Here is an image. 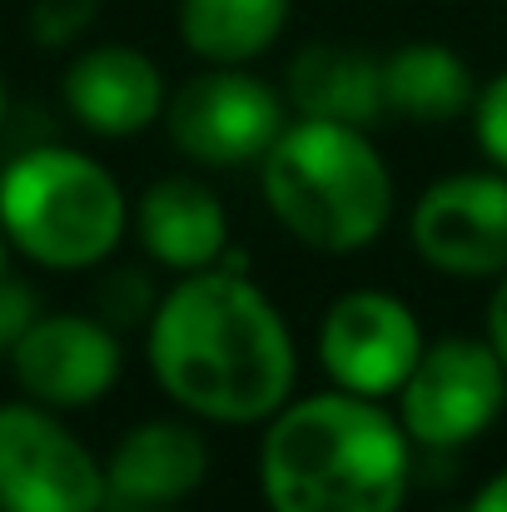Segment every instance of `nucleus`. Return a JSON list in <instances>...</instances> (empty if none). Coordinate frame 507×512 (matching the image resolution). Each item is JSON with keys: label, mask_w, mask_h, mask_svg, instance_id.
<instances>
[{"label": "nucleus", "mask_w": 507, "mask_h": 512, "mask_svg": "<svg viewBox=\"0 0 507 512\" xmlns=\"http://www.w3.org/2000/svg\"><path fill=\"white\" fill-rule=\"evenodd\" d=\"M150 368L169 398L209 423L274 418L299 353L274 299L239 269L184 274L150 314Z\"/></svg>", "instance_id": "f257e3e1"}, {"label": "nucleus", "mask_w": 507, "mask_h": 512, "mask_svg": "<svg viewBox=\"0 0 507 512\" xmlns=\"http://www.w3.org/2000/svg\"><path fill=\"white\" fill-rule=\"evenodd\" d=\"M408 468L403 423L343 388L284 403L259 448L269 512H398Z\"/></svg>", "instance_id": "f03ea898"}, {"label": "nucleus", "mask_w": 507, "mask_h": 512, "mask_svg": "<svg viewBox=\"0 0 507 512\" xmlns=\"http://www.w3.org/2000/svg\"><path fill=\"white\" fill-rule=\"evenodd\" d=\"M269 214L319 254L373 244L393 214V174L358 125L299 120L259 160Z\"/></svg>", "instance_id": "7ed1b4c3"}, {"label": "nucleus", "mask_w": 507, "mask_h": 512, "mask_svg": "<svg viewBox=\"0 0 507 512\" xmlns=\"http://www.w3.org/2000/svg\"><path fill=\"white\" fill-rule=\"evenodd\" d=\"M130 224L120 179L85 150L35 145L0 170V229L40 269L105 264Z\"/></svg>", "instance_id": "20e7f679"}, {"label": "nucleus", "mask_w": 507, "mask_h": 512, "mask_svg": "<svg viewBox=\"0 0 507 512\" xmlns=\"http://www.w3.org/2000/svg\"><path fill=\"white\" fill-rule=\"evenodd\" d=\"M507 403V368L488 339H438L398 388V423L423 448H463L483 438Z\"/></svg>", "instance_id": "39448f33"}, {"label": "nucleus", "mask_w": 507, "mask_h": 512, "mask_svg": "<svg viewBox=\"0 0 507 512\" xmlns=\"http://www.w3.org/2000/svg\"><path fill=\"white\" fill-rule=\"evenodd\" d=\"M0 512H105V463L45 403H0Z\"/></svg>", "instance_id": "423d86ee"}, {"label": "nucleus", "mask_w": 507, "mask_h": 512, "mask_svg": "<svg viewBox=\"0 0 507 512\" xmlns=\"http://www.w3.org/2000/svg\"><path fill=\"white\" fill-rule=\"evenodd\" d=\"M165 130L174 150L194 165H249L264 160V150L279 140L284 105L259 75L239 65H214L165 100Z\"/></svg>", "instance_id": "0eeeda50"}, {"label": "nucleus", "mask_w": 507, "mask_h": 512, "mask_svg": "<svg viewBox=\"0 0 507 512\" xmlns=\"http://www.w3.org/2000/svg\"><path fill=\"white\" fill-rule=\"evenodd\" d=\"M418 314L388 289H348L338 294L319 324V363L343 393L393 398L413 363L423 358Z\"/></svg>", "instance_id": "6e6552de"}, {"label": "nucleus", "mask_w": 507, "mask_h": 512, "mask_svg": "<svg viewBox=\"0 0 507 512\" xmlns=\"http://www.w3.org/2000/svg\"><path fill=\"white\" fill-rule=\"evenodd\" d=\"M413 249L448 279H498L507 269V174L463 170L423 189L408 219Z\"/></svg>", "instance_id": "1a4fd4ad"}, {"label": "nucleus", "mask_w": 507, "mask_h": 512, "mask_svg": "<svg viewBox=\"0 0 507 512\" xmlns=\"http://www.w3.org/2000/svg\"><path fill=\"white\" fill-rule=\"evenodd\" d=\"M120 339L90 314H40L10 348V373L30 403L90 408L120 383Z\"/></svg>", "instance_id": "9d476101"}, {"label": "nucleus", "mask_w": 507, "mask_h": 512, "mask_svg": "<svg viewBox=\"0 0 507 512\" xmlns=\"http://www.w3.org/2000/svg\"><path fill=\"white\" fill-rule=\"evenodd\" d=\"M60 90H65L70 115L90 135H105V140L150 130L165 115L169 100L160 65L135 45H95V50L75 55Z\"/></svg>", "instance_id": "9b49d317"}, {"label": "nucleus", "mask_w": 507, "mask_h": 512, "mask_svg": "<svg viewBox=\"0 0 507 512\" xmlns=\"http://www.w3.org/2000/svg\"><path fill=\"white\" fill-rule=\"evenodd\" d=\"M204 473H209V448L199 428L179 418L135 423L105 463V512L174 508L204 483Z\"/></svg>", "instance_id": "f8f14e48"}, {"label": "nucleus", "mask_w": 507, "mask_h": 512, "mask_svg": "<svg viewBox=\"0 0 507 512\" xmlns=\"http://www.w3.org/2000/svg\"><path fill=\"white\" fill-rule=\"evenodd\" d=\"M135 234L155 264H165L174 274H199L224 259L229 214L209 184H199L189 174H165L135 204Z\"/></svg>", "instance_id": "ddd939ff"}, {"label": "nucleus", "mask_w": 507, "mask_h": 512, "mask_svg": "<svg viewBox=\"0 0 507 512\" xmlns=\"http://www.w3.org/2000/svg\"><path fill=\"white\" fill-rule=\"evenodd\" d=\"M289 105L299 120H338L363 130L383 110V60L358 45L319 40L289 65Z\"/></svg>", "instance_id": "4468645a"}, {"label": "nucleus", "mask_w": 507, "mask_h": 512, "mask_svg": "<svg viewBox=\"0 0 507 512\" xmlns=\"http://www.w3.org/2000/svg\"><path fill=\"white\" fill-rule=\"evenodd\" d=\"M383 105L413 125H448L478 105V85L453 45L413 40L383 60Z\"/></svg>", "instance_id": "2eb2a0df"}, {"label": "nucleus", "mask_w": 507, "mask_h": 512, "mask_svg": "<svg viewBox=\"0 0 507 512\" xmlns=\"http://www.w3.org/2000/svg\"><path fill=\"white\" fill-rule=\"evenodd\" d=\"M289 20V0H179V40L204 65L259 60Z\"/></svg>", "instance_id": "dca6fc26"}, {"label": "nucleus", "mask_w": 507, "mask_h": 512, "mask_svg": "<svg viewBox=\"0 0 507 512\" xmlns=\"http://www.w3.org/2000/svg\"><path fill=\"white\" fill-rule=\"evenodd\" d=\"M155 314V284L140 269H115L100 284V319L105 324H145Z\"/></svg>", "instance_id": "f3484780"}, {"label": "nucleus", "mask_w": 507, "mask_h": 512, "mask_svg": "<svg viewBox=\"0 0 507 512\" xmlns=\"http://www.w3.org/2000/svg\"><path fill=\"white\" fill-rule=\"evenodd\" d=\"M473 130H478V145H483V155L493 160V170L507 174V70L493 75V80L478 90Z\"/></svg>", "instance_id": "a211bd4d"}, {"label": "nucleus", "mask_w": 507, "mask_h": 512, "mask_svg": "<svg viewBox=\"0 0 507 512\" xmlns=\"http://www.w3.org/2000/svg\"><path fill=\"white\" fill-rule=\"evenodd\" d=\"M90 20H95V0H35L30 35L40 45H70Z\"/></svg>", "instance_id": "6ab92c4d"}, {"label": "nucleus", "mask_w": 507, "mask_h": 512, "mask_svg": "<svg viewBox=\"0 0 507 512\" xmlns=\"http://www.w3.org/2000/svg\"><path fill=\"white\" fill-rule=\"evenodd\" d=\"M35 319H40L35 289L5 274V279H0V358H10V348L25 339V329H30Z\"/></svg>", "instance_id": "aec40b11"}, {"label": "nucleus", "mask_w": 507, "mask_h": 512, "mask_svg": "<svg viewBox=\"0 0 507 512\" xmlns=\"http://www.w3.org/2000/svg\"><path fill=\"white\" fill-rule=\"evenodd\" d=\"M488 343L507 368V269L498 274V289H493V304H488Z\"/></svg>", "instance_id": "412c9836"}, {"label": "nucleus", "mask_w": 507, "mask_h": 512, "mask_svg": "<svg viewBox=\"0 0 507 512\" xmlns=\"http://www.w3.org/2000/svg\"><path fill=\"white\" fill-rule=\"evenodd\" d=\"M468 512H507V468L498 473V478H488V483L473 493Z\"/></svg>", "instance_id": "4be33fe9"}, {"label": "nucleus", "mask_w": 507, "mask_h": 512, "mask_svg": "<svg viewBox=\"0 0 507 512\" xmlns=\"http://www.w3.org/2000/svg\"><path fill=\"white\" fill-rule=\"evenodd\" d=\"M5 249H10V239H5V229H0V279H5Z\"/></svg>", "instance_id": "5701e85b"}, {"label": "nucleus", "mask_w": 507, "mask_h": 512, "mask_svg": "<svg viewBox=\"0 0 507 512\" xmlns=\"http://www.w3.org/2000/svg\"><path fill=\"white\" fill-rule=\"evenodd\" d=\"M0 120H5V80H0Z\"/></svg>", "instance_id": "b1692460"}, {"label": "nucleus", "mask_w": 507, "mask_h": 512, "mask_svg": "<svg viewBox=\"0 0 507 512\" xmlns=\"http://www.w3.org/2000/svg\"><path fill=\"white\" fill-rule=\"evenodd\" d=\"M145 512H174V508H145Z\"/></svg>", "instance_id": "393cba45"}]
</instances>
